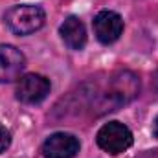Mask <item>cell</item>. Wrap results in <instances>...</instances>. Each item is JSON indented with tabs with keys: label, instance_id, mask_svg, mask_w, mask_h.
<instances>
[{
	"label": "cell",
	"instance_id": "6da1fadb",
	"mask_svg": "<svg viewBox=\"0 0 158 158\" xmlns=\"http://www.w3.org/2000/svg\"><path fill=\"white\" fill-rule=\"evenodd\" d=\"M140 92V79L129 70L116 72L109 79V86L98 96V105L103 110H116L118 107L132 101Z\"/></svg>",
	"mask_w": 158,
	"mask_h": 158
},
{
	"label": "cell",
	"instance_id": "7a4b0ae2",
	"mask_svg": "<svg viewBox=\"0 0 158 158\" xmlns=\"http://www.w3.org/2000/svg\"><path fill=\"white\" fill-rule=\"evenodd\" d=\"M46 13L35 4H19L6 11L4 22L17 35H31L44 26Z\"/></svg>",
	"mask_w": 158,
	"mask_h": 158
},
{
	"label": "cell",
	"instance_id": "3957f363",
	"mask_svg": "<svg viewBox=\"0 0 158 158\" xmlns=\"http://www.w3.org/2000/svg\"><path fill=\"white\" fill-rule=\"evenodd\" d=\"M96 142L103 151L116 156V155L125 153L132 145V132L127 125L119 121H109L98 131Z\"/></svg>",
	"mask_w": 158,
	"mask_h": 158
},
{
	"label": "cell",
	"instance_id": "277c9868",
	"mask_svg": "<svg viewBox=\"0 0 158 158\" xmlns=\"http://www.w3.org/2000/svg\"><path fill=\"white\" fill-rule=\"evenodd\" d=\"M50 88H52L50 79H46L40 74L22 76L17 85V99L26 105H37L48 98Z\"/></svg>",
	"mask_w": 158,
	"mask_h": 158
},
{
	"label": "cell",
	"instance_id": "5b68a950",
	"mask_svg": "<svg viewBox=\"0 0 158 158\" xmlns=\"http://www.w3.org/2000/svg\"><path fill=\"white\" fill-rule=\"evenodd\" d=\"M79 140L70 132H53L42 143L44 158H74L79 153Z\"/></svg>",
	"mask_w": 158,
	"mask_h": 158
},
{
	"label": "cell",
	"instance_id": "8992f818",
	"mask_svg": "<svg viewBox=\"0 0 158 158\" xmlns=\"http://www.w3.org/2000/svg\"><path fill=\"white\" fill-rule=\"evenodd\" d=\"M94 33L99 42L112 44L123 33V19L116 11L103 9L94 17Z\"/></svg>",
	"mask_w": 158,
	"mask_h": 158
},
{
	"label": "cell",
	"instance_id": "52a82bcc",
	"mask_svg": "<svg viewBox=\"0 0 158 158\" xmlns=\"http://www.w3.org/2000/svg\"><path fill=\"white\" fill-rule=\"evenodd\" d=\"M26 66L24 53L11 46V44H0V83H13L20 77Z\"/></svg>",
	"mask_w": 158,
	"mask_h": 158
},
{
	"label": "cell",
	"instance_id": "ba28073f",
	"mask_svg": "<svg viewBox=\"0 0 158 158\" xmlns=\"http://www.w3.org/2000/svg\"><path fill=\"white\" fill-rule=\"evenodd\" d=\"M59 33L64 40V44L70 48V50H83L85 44H86V28L83 24V20L79 17H68L61 28H59Z\"/></svg>",
	"mask_w": 158,
	"mask_h": 158
},
{
	"label": "cell",
	"instance_id": "9c48e42d",
	"mask_svg": "<svg viewBox=\"0 0 158 158\" xmlns=\"http://www.w3.org/2000/svg\"><path fill=\"white\" fill-rule=\"evenodd\" d=\"M9 145H11V132L4 125H0V153L7 151Z\"/></svg>",
	"mask_w": 158,
	"mask_h": 158
},
{
	"label": "cell",
	"instance_id": "30bf717a",
	"mask_svg": "<svg viewBox=\"0 0 158 158\" xmlns=\"http://www.w3.org/2000/svg\"><path fill=\"white\" fill-rule=\"evenodd\" d=\"M136 158H158V151H145V153L138 155Z\"/></svg>",
	"mask_w": 158,
	"mask_h": 158
},
{
	"label": "cell",
	"instance_id": "8fae6325",
	"mask_svg": "<svg viewBox=\"0 0 158 158\" xmlns=\"http://www.w3.org/2000/svg\"><path fill=\"white\" fill-rule=\"evenodd\" d=\"M153 136L158 138V116L155 118V121H153Z\"/></svg>",
	"mask_w": 158,
	"mask_h": 158
}]
</instances>
